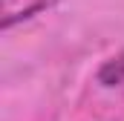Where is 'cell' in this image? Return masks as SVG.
Masks as SVG:
<instances>
[{
    "label": "cell",
    "instance_id": "1",
    "mask_svg": "<svg viewBox=\"0 0 124 121\" xmlns=\"http://www.w3.org/2000/svg\"><path fill=\"white\" fill-rule=\"evenodd\" d=\"M98 81L101 87H124V52L104 60V66L98 69Z\"/></svg>",
    "mask_w": 124,
    "mask_h": 121
}]
</instances>
